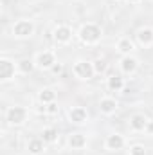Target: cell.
Here are the masks:
<instances>
[{
	"instance_id": "cell-1",
	"label": "cell",
	"mask_w": 153,
	"mask_h": 155,
	"mask_svg": "<svg viewBox=\"0 0 153 155\" xmlns=\"http://www.w3.org/2000/svg\"><path fill=\"white\" fill-rule=\"evenodd\" d=\"M79 38L83 40L85 43H97L99 38H101V29L94 24H86L81 27L79 31Z\"/></svg>"
},
{
	"instance_id": "cell-2",
	"label": "cell",
	"mask_w": 153,
	"mask_h": 155,
	"mask_svg": "<svg viewBox=\"0 0 153 155\" xmlns=\"http://www.w3.org/2000/svg\"><path fill=\"white\" fill-rule=\"evenodd\" d=\"M33 33H34V25L29 20H20V22H16L13 25V35L18 36V38H27Z\"/></svg>"
},
{
	"instance_id": "cell-3",
	"label": "cell",
	"mask_w": 153,
	"mask_h": 155,
	"mask_svg": "<svg viewBox=\"0 0 153 155\" xmlns=\"http://www.w3.org/2000/svg\"><path fill=\"white\" fill-rule=\"evenodd\" d=\"M27 119V110L24 107H11L7 110V121L11 124H22Z\"/></svg>"
},
{
	"instance_id": "cell-4",
	"label": "cell",
	"mask_w": 153,
	"mask_h": 155,
	"mask_svg": "<svg viewBox=\"0 0 153 155\" xmlns=\"http://www.w3.org/2000/svg\"><path fill=\"white\" fill-rule=\"evenodd\" d=\"M74 72L76 76L83 78V79H90V78L96 74L94 71V63H88V61H77L74 65Z\"/></svg>"
},
{
	"instance_id": "cell-5",
	"label": "cell",
	"mask_w": 153,
	"mask_h": 155,
	"mask_svg": "<svg viewBox=\"0 0 153 155\" xmlns=\"http://www.w3.org/2000/svg\"><path fill=\"white\" fill-rule=\"evenodd\" d=\"M54 63H56V56H54V52L45 51V52H40L38 56H36V65H38L40 69H52Z\"/></svg>"
},
{
	"instance_id": "cell-6",
	"label": "cell",
	"mask_w": 153,
	"mask_h": 155,
	"mask_svg": "<svg viewBox=\"0 0 153 155\" xmlns=\"http://www.w3.org/2000/svg\"><path fill=\"white\" fill-rule=\"evenodd\" d=\"M15 76V63L9 61V60H0V79L2 81H7Z\"/></svg>"
},
{
	"instance_id": "cell-7",
	"label": "cell",
	"mask_w": 153,
	"mask_h": 155,
	"mask_svg": "<svg viewBox=\"0 0 153 155\" xmlns=\"http://www.w3.org/2000/svg\"><path fill=\"white\" fill-rule=\"evenodd\" d=\"M69 117H70V121L72 123H76V124H81V123H85L86 121V110L83 108V107H74V108H70L69 110Z\"/></svg>"
},
{
	"instance_id": "cell-8",
	"label": "cell",
	"mask_w": 153,
	"mask_h": 155,
	"mask_svg": "<svg viewBox=\"0 0 153 155\" xmlns=\"http://www.w3.org/2000/svg\"><path fill=\"white\" fill-rule=\"evenodd\" d=\"M54 38L58 40L60 43H67V41H70V38H72V31H70V27H67V25H58L56 31H54Z\"/></svg>"
},
{
	"instance_id": "cell-9",
	"label": "cell",
	"mask_w": 153,
	"mask_h": 155,
	"mask_svg": "<svg viewBox=\"0 0 153 155\" xmlns=\"http://www.w3.org/2000/svg\"><path fill=\"white\" fill-rule=\"evenodd\" d=\"M137 67H139V61H137L135 58H132V56H124V58L121 60V69H122V72H126V74H133V72L137 71Z\"/></svg>"
},
{
	"instance_id": "cell-10",
	"label": "cell",
	"mask_w": 153,
	"mask_h": 155,
	"mask_svg": "<svg viewBox=\"0 0 153 155\" xmlns=\"http://www.w3.org/2000/svg\"><path fill=\"white\" fill-rule=\"evenodd\" d=\"M124 146V137L119 135V134H114V135H108L106 139V148L108 150H121Z\"/></svg>"
},
{
	"instance_id": "cell-11",
	"label": "cell",
	"mask_w": 153,
	"mask_h": 155,
	"mask_svg": "<svg viewBox=\"0 0 153 155\" xmlns=\"http://www.w3.org/2000/svg\"><path fill=\"white\" fill-rule=\"evenodd\" d=\"M130 126H132V130H135V132H142V130H146V126H148V119L144 116H133L130 119Z\"/></svg>"
},
{
	"instance_id": "cell-12",
	"label": "cell",
	"mask_w": 153,
	"mask_h": 155,
	"mask_svg": "<svg viewBox=\"0 0 153 155\" xmlns=\"http://www.w3.org/2000/svg\"><path fill=\"white\" fill-rule=\"evenodd\" d=\"M99 108H101L103 114H114L115 110H117V101L112 99V97H105V99H101Z\"/></svg>"
},
{
	"instance_id": "cell-13",
	"label": "cell",
	"mask_w": 153,
	"mask_h": 155,
	"mask_svg": "<svg viewBox=\"0 0 153 155\" xmlns=\"http://www.w3.org/2000/svg\"><path fill=\"white\" fill-rule=\"evenodd\" d=\"M69 144L72 146V148H83L85 144H86V137L83 135V134H70V137H69Z\"/></svg>"
},
{
	"instance_id": "cell-14",
	"label": "cell",
	"mask_w": 153,
	"mask_h": 155,
	"mask_svg": "<svg viewBox=\"0 0 153 155\" xmlns=\"http://www.w3.org/2000/svg\"><path fill=\"white\" fill-rule=\"evenodd\" d=\"M137 38H139V41H141L142 45H150V43H153V29H150V27L141 29L139 35H137Z\"/></svg>"
},
{
	"instance_id": "cell-15",
	"label": "cell",
	"mask_w": 153,
	"mask_h": 155,
	"mask_svg": "<svg viewBox=\"0 0 153 155\" xmlns=\"http://www.w3.org/2000/svg\"><path fill=\"white\" fill-rule=\"evenodd\" d=\"M117 49H119V52H122V54L130 56V52L133 51V43H132L128 38H122V40H119V43H117Z\"/></svg>"
},
{
	"instance_id": "cell-16",
	"label": "cell",
	"mask_w": 153,
	"mask_h": 155,
	"mask_svg": "<svg viewBox=\"0 0 153 155\" xmlns=\"http://www.w3.org/2000/svg\"><path fill=\"white\" fill-rule=\"evenodd\" d=\"M38 97H40L41 103H47V105H49V103H54V99H56V92L50 90V88H45V90L40 92Z\"/></svg>"
},
{
	"instance_id": "cell-17",
	"label": "cell",
	"mask_w": 153,
	"mask_h": 155,
	"mask_svg": "<svg viewBox=\"0 0 153 155\" xmlns=\"http://www.w3.org/2000/svg\"><path fill=\"white\" fill-rule=\"evenodd\" d=\"M43 139H33L31 143H29V152L33 155H38V153H41L43 152Z\"/></svg>"
},
{
	"instance_id": "cell-18",
	"label": "cell",
	"mask_w": 153,
	"mask_h": 155,
	"mask_svg": "<svg viewBox=\"0 0 153 155\" xmlns=\"http://www.w3.org/2000/svg\"><path fill=\"white\" fill-rule=\"evenodd\" d=\"M122 78H119V76H110L108 78V88L112 90V92H117V90H121L122 88Z\"/></svg>"
},
{
	"instance_id": "cell-19",
	"label": "cell",
	"mask_w": 153,
	"mask_h": 155,
	"mask_svg": "<svg viewBox=\"0 0 153 155\" xmlns=\"http://www.w3.org/2000/svg\"><path fill=\"white\" fill-rule=\"evenodd\" d=\"M41 135H43V137H41V139H43V141H45V143H54V141H56V139H58V132H56V130H54V128H45V130H43V134H41Z\"/></svg>"
},
{
	"instance_id": "cell-20",
	"label": "cell",
	"mask_w": 153,
	"mask_h": 155,
	"mask_svg": "<svg viewBox=\"0 0 153 155\" xmlns=\"http://www.w3.org/2000/svg\"><path fill=\"white\" fill-rule=\"evenodd\" d=\"M18 69H20L24 74H29V72L33 71V61H31V60H22V61L18 63Z\"/></svg>"
},
{
	"instance_id": "cell-21",
	"label": "cell",
	"mask_w": 153,
	"mask_h": 155,
	"mask_svg": "<svg viewBox=\"0 0 153 155\" xmlns=\"http://www.w3.org/2000/svg\"><path fill=\"white\" fill-rule=\"evenodd\" d=\"M130 155H146V148L141 144H135L130 148Z\"/></svg>"
},
{
	"instance_id": "cell-22",
	"label": "cell",
	"mask_w": 153,
	"mask_h": 155,
	"mask_svg": "<svg viewBox=\"0 0 153 155\" xmlns=\"http://www.w3.org/2000/svg\"><path fill=\"white\" fill-rule=\"evenodd\" d=\"M94 71H96V72H105V71H106V63H105L103 60L94 61Z\"/></svg>"
},
{
	"instance_id": "cell-23",
	"label": "cell",
	"mask_w": 153,
	"mask_h": 155,
	"mask_svg": "<svg viewBox=\"0 0 153 155\" xmlns=\"http://www.w3.org/2000/svg\"><path fill=\"white\" fill-rule=\"evenodd\" d=\"M45 110H47L49 114H56V112H58V105H56V103H49V105L45 107Z\"/></svg>"
},
{
	"instance_id": "cell-24",
	"label": "cell",
	"mask_w": 153,
	"mask_h": 155,
	"mask_svg": "<svg viewBox=\"0 0 153 155\" xmlns=\"http://www.w3.org/2000/svg\"><path fill=\"white\" fill-rule=\"evenodd\" d=\"M61 71H63V67H61L60 63H54V65H52V72H54V74H60Z\"/></svg>"
},
{
	"instance_id": "cell-25",
	"label": "cell",
	"mask_w": 153,
	"mask_h": 155,
	"mask_svg": "<svg viewBox=\"0 0 153 155\" xmlns=\"http://www.w3.org/2000/svg\"><path fill=\"white\" fill-rule=\"evenodd\" d=\"M128 2H133V4H135V2H139V0H128Z\"/></svg>"
}]
</instances>
